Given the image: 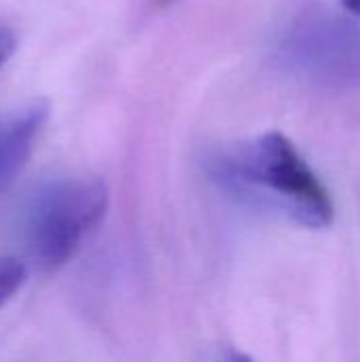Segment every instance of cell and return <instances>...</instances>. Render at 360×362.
Returning <instances> with one entry per match:
<instances>
[{
	"mask_svg": "<svg viewBox=\"0 0 360 362\" xmlns=\"http://www.w3.org/2000/svg\"><path fill=\"white\" fill-rule=\"evenodd\" d=\"M212 182L240 204L303 229H329L333 197L303 153L280 132L225 146L206 159Z\"/></svg>",
	"mask_w": 360,
	"mask_h": 362,
	"instance_id": "obj_1",
	"label": "cell"
},
{
	"mask_svg": "<svg viewBox=\"0 0 360 362\" xmlns=\"http://www.w3.org/2000/svg\"><path fill=\"white\" fill-rule=\"evenodd\" d=\"M276 66L293 81L325 93L360 91V17L308 6L274 42Z\"/></svg>",
	"mask_w": 360,
	"mask_h": 362,
	"instance_id": "obj_2",
	"label": "cell"
},
{
	"mask_svg": "<svg viewBox=\"0 0 360 362\" xmlns=\"http://www.w3.org/2000/svg\"><path fill=\"white\" fill-rule=\"evenodd\" d=\"M108 189L98 178L66 176L40 185L23 208L21 233L32 261L55 272L66 265L100 225Z\"/></svg>",
	"mask_w": 360,
	"mask_h": 362,
	"instance_id": "obj_3",
	"label": "cell"
},
{
	"mask_svg": "<svg viewBox=\"0 0 360 362\" xmlns=\"http://www.w3.org/2000/svg\"><path fill=\"white\" fill-rule=\"evenodd\" d=\"M25 282V265L15 257H0V308L11 301Z\"/></svg>",
	"mask_w": 360,
	"mask_h": 362,
	"instance_id": "obj_4",
	"label": "cell"
},
{
	"mask_svg": "<svg viewBox=\"0 0 360 362\" xmlns=\"http://www.w3.org/2000/svg\"><path fill=\"white\" fill-rule=\"evenodd\" d=\"M13 51H15V36H13V32L6 30V28H0V68L11 59Z\"/></svg>",
	"mask_w": 360,
	"mask_h": 362,
	"instance_id": "obj_5",
	"label": "cell"
},
{
	"mask_svg": "<svg viewBox=\"0 0 360 362\" xmlns=\"http://www.w3.org/2000/svg\"><path fill=\"white\" fill-rule=\"evenodd\" d=\"M210 362H255L250 356L242 354V352H236V350H225L221 354H216Z\"/></svg>",
	"mask_w": 360,
	"mask_h": 362,
	"instance_id": "obj_6",
	"label": "cell"
},
{
	"mask_svg": "<svg viewBox=\"0 0 360 362\" xmlns=\"http://www.w3.org/2000/svg\"><path fill=\"white\" fill-rule=\"evenodd\" d=\"M339 4L344 6L346 13L360 17V0H339Z\"/></svg>",
	"mask_w": 360,
	"mask_h": 362,
	"instance_id": "obj_7",
	"label": "cell"
}]
</instances>
